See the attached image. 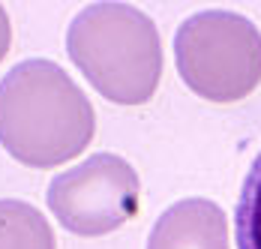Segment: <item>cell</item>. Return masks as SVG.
Listing matches in <instances>:
<instances>
[{
	"label": "cell",
	"instance_id": "2",
	"mask_svg": "<svg viewBox=\"0 0 261 249\" xmlns=\"http://www.w3.org/2000/svg\"><path fill=\"white\" fill-rule=\"evenodd\" d=\"M6 48H9V21H6V12L0 6V57L6 54Z\"/></svg>",
	"mask_w": 261,
	"mask_h": 249
},
{
	"label": "cell",
	"instance_id": "1",
	"mask_svg": "<svg viewBox=\"0 0 261 249\" xmlns=\"http://www.w3.org/2000/svg\"><path fill=\"white\" fill-rule=\"evenodd\" d=\"M237 249H261V147L252 156L234 204Z\"/></svg>",
	"mask_w": 261,
	"mask_h": 249
}]
</instances>
